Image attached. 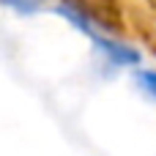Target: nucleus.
<instances>
[{"label": "nucleus", "mask_w": 156, "mask_h": 156, "mask_svg": "<svg viewBox=\"0 0 156 156\" xmlns=\"http://www.w3.org/2000/svg\"><path fill=\"white\" fill-rule=\"evenodd\" d=\"M90 38H93L96 49H99L101 55H107L110 63H118V66H134V63H140V55H137L132 47H126V44H121V41H112V38H104V36H99V33H93Z\"/></svg>", "instance_id": "f257e3e1"}, {"label": "nucleus", "mask_w": 156, "mask_h": 156, "mask_svg": "<svg viewBox=\"0 0 156 156\" xmlns=\"http://www.w3.org/2000/svg\"><path fill=\"white\" fill-rule=\"evenodd\" d=\"M58 11H60V14H63V16H66V19L71 22V25H77V27H80L82 33H88V36H93V33H96L93 22H90V19H88V16L82 14V11H77V8H74L71 3H60V5H58Z\"/></svg>", "instance_id": "f03ea898"}, {"label": "nucleus", "mask_w": 156, "mask_h": 156, "mask_svg": "<svg viewBox=\"0 0 156 156\" xmlns=\"http://www.w3.org/2000/svg\"><path fill=\"white\" fill-rule=\"evenodd\" d=\"M0 3H5L8 8H14L19 14H36L47 5V0H0Z\"/></svg>", "instance_id": "7ed1b4c3"}, {"label": "nucleus", "mask_w": 156, "mask_h": 156, "mask_svg": "<svg viewBox=\"0 0 156 156\" xmlns=\"http://www.w3.org/2000/svg\"><path fill=\"white\" fill-rule=\"evenodd\" d=\"M137 82L156 99V71H137Z\"/></svg>", "instance_id": "20e7f679"}]
</instances>
